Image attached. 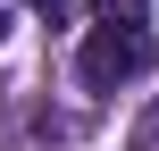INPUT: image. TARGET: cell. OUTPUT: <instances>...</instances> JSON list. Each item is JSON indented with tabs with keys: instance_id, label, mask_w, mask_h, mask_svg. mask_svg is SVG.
I'll return each instance as SVG.
<instances>
[{
	"instance_id": "cell-2",
	"label": "cell",
	"mask_w": 159,
	"mask_h": 151,
	"mask_svg": "<svg viewBox=\"0 0 159 151\" xmlns=\"http://www.w3.org/2000/svg\"><path fill=\"white\" fill-rule=\"evenodd\" d=\"M126 151H159V101L134 118V134H126Z\"/></svg>"
},
{
	"instance_id": "cell-5",
	"label": "cell",
	"mask_w": 159,
	"mask_h": 151,
	"mask_svg": "<svg viewBox=\"0 0 159 151\" xmlns=\"http://www.w3.org/2000/svg\"><path fill=\"white\" fill-rule=\"evenodd\" d=\"M0 34H8V8H0Z\"/></svg>"
},
{
	"instance_id": "cell-4",
	"label": "cell",
	"mask_w": 159,
	"mask_h": 151,
	"mask_svg": "<svg viewBox=\"0 0 159 151\" xmlns=\"http://www.w3.org/2000/svg\"><path fill=\"white\" fill-rule=\"evenodd\" d=\"M25 8H42V17H59V8H67V0H25Z\"/></svg>"
},
{
	"instance_id": "cell-3",
	"label": "cell",
	"mask_w": 159,
	"mask_h": 151,
	"mask_svg": "<svg viewBox=\"0 0 159 151\" xmlns=\"http://www.w3.org/2000/svg\"><path fill=\"white\" fill-rule=\"evenodd\" d=\"M92 8H101V17H117V8H143V0H92Z\"/></svg>"
},
{
	"instance_id": "cell-1",
	"label": "cell",
	"mask_w": 159,
	"mask_h": 151,
	"mask_svg": "<svg viewBox=\"0 0 159 151\" xmlns=\"http://www.w3.org/2000/svg\"><path fill=\"white\" fill-rule=\"evenodd\" d=\"M151 59H159V34L143 25V8H117V17H101V25L84 34L75 76H84V92H117V84L151 76Z\"/></svg>"
}]
</instances>
